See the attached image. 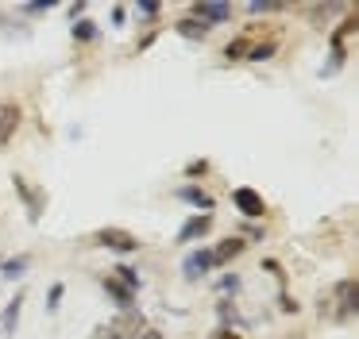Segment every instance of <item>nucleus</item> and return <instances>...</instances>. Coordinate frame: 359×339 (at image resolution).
<instances>
[{
	"mask_svg": "<svg viewBox=\"0 0 359 339\" xmlns=\"http://www.w3.org/2000/svg\"><path fill=\"white\" fill-rule=\"evenodd\" d=\"M93 243H97V247H109V251H120V254L140 251V239H135L128 228H101V231L93 235Z\"/></svg>",
	"mask_w": 359,
	"mask_h": 339,
	"instance_id": "1",
	"label": "nucleus"
},
{
	"mask_svg": "<svg viewBox=\"0 0 359 339\" xmlns=\"http://www.w3.org/2000/svg\"><path fill=\"white\" fill-rule=\"evenodd\" d=\"M232 205L240 208L248 220H255V216H263L266 212V205H263V197H259L255 189H248V185H240V189H232Z\"/></svg>",
	"mask_w": 359,
	"mask_h": 339,
	"instance_id": "2",
	"label": "nucleus"
},
{
	"mask_svg": "<svg viewBox=\"0 0 359 339\" xmlns=\"http://www.w3.org/2000/svg\"><path fill=\"white\" fill-rule=\"evenodd\" d=\"M16 127H20V104H12V100H0V146L12 143Z\"/></svg>",
	"mask_w": 359,
	"mask_h": 339,
	"instance_id": "3",
	"label": "nucleus"
},
{
	"mask_svg": "<svg viewBox=\"0 0 359 339\" xmlns=\"http://www.w3.org/2000/svg\"><path fill=\"white\" fill-rule=\"evenodd\" d=\"M12 181H16V193H20V200L27 205V220L35 223V220L43 216V193H39V189H32V185H27L24 177H12Z\"/></svg>",
	"mask_w": 359,
	"mask_h": 339,
	"instance_id": "4",
	"label": "nucleus"
},
{
	"mask_svg": "<svg viewBox=\"0 0 359 339\" xmlns=\"http://www.w3.org/2000/svg\"><path fill=\"white\" fill-rule=\"evenodd\" d=\"M209 228H212V216H209V212H197V216H189V220L182 223V231H178V243H194V239H201Z\"/></svg>",
	"mask_w": 359,
	"mask_h": 339,
	"instance_id": "5",
	"label": "nucleus"
},
{
	"mask_svg": "<svg viewBox=\"0 0 359 339\" xmlns=\"http://www.w3.org/2000/svg\"><path fill=\"white\" fill-rule=\"evenodd\" d=\"M336 305H340V316H351L359 305V285L351 282V277H344L340 285H336Z\"/></svg>",
	"mask_w": 359,
	"mask_h": 339,
	"instance_id": "6",
	"label": "nucleus"
},
{
	"mask_svg": "<svg viewBox=\"0 0 359 339\" xmlns=\"http://www.w3.org/2000/svg\"><path fill=\"white\" fill-rule=\"evenodd\" d=\"M189 15H194V20H201V23H224L228 15H232V8H228V4H209V0H205V4L189 8Z\"/></svg>",
	"mask_w": 359,
	"mask_h": 339,
	"instance_id": "7",
	"label": "nucleus"
},
{
	"mask_svg": "<svg viewBox=\"0 0 359 339\" xmlns=\"http://www.w3.org/2000/svg\"><path fill=\"white\" fill-rule=\"evenodd\" d=\"M20 312H24V293H16V297L4 305V316H0V331L4 335H16V328H20Z\"/></svg>",
	"mask_w": 359,
	"mask_h": 339,
	"instance_id": "8",
	"label": "nucleus"
},
{
	"mask_svg": "<svg viewBox=\"0 0 359 339\" xmlns=\"http://www.w3.org/2000/svg\"><path fill=\"white\" fill-rule=\"evenodd\" d=\"M209 270H212V251H194L182 262V274L186 277H201V274H209Z\"/></svg>",
	"mask_w": 359,
	"mask_h": 339,
	"instance_id": "9",
	"label": "nucleus"
},
{
	"mask_svg": "<svg viewBox=\"0 0 359 339\" xmlns=\"http://www.w3.org/2000/svg\"><path fill=\"white\" fill-rule=\"evenodd\" d=\"M174 31H178L182 39H209V23H201V20H194V15H186V20H178L174 23Z\"/></svg>",
	"mask_w": 359,
	"mask_h": 339,
	"instance_id": "10",
	"label": "nucleus"
},
{
	"mask_svg": "<svg viewBox=\"0 0 359 339\" xmlns=\"http://www.w3.org/2000/svg\"><path fill=\"white\" fill-rule=\"evenodd\" d=\"M178 200H186V205H194V208L212 212V197H209L205 189H197V185H182V189H178Z\"/></svg>",
	"mask_w": 359,
	"mask_h": 339,
	"instance_id": "11",
	"label": "nucleus"
},
{
	"mask_svg": "<svg viewBox=\"0 0 359 339\" xmlns=\"http://www.w3.org/2000/svg\"><path fill=\"white\" fill-rule=\"evenodd\" d=\"M243 247H248V243H243V239H224V243H220L217 247V251H212V266H224V262H232L236 258V254H240L243 251Z\"/></svg>",
	"mask_w": 359,
	"mask_h": 339,
	"instance_id": "12",
	"label": "nucleus"
},
{
	"mask_svg": "<svg viewBox=\"0 0 359 339\" xmlns=\"http://www.w3.org/2000/svg\"><path fill=\"white\" fill-rule=\"evenodd\" d=\"M101 285H104V293H109V297L116 300L120 308H132V297H135V293H132V289H124V285H120L116 277H104Z\"/></svg>",
	"mask_w": 359,
	"mask_h": 339,
	"instance_id": "13",
	"label": "nucleus"
},
{
	"mask_svg": "<svg viewBox=\"0 0 359 339\" xmlns=\"http://www.w3.org/2000/svg\"><path fill=\"white\" fill-rule=\"evenodd\" d=\"M32 266V258L27 254H20V258H8L4 266H0V277H8V282H16V277H24V270Z\"/></svg>",
	"mask_w": 359,
	"mask_h": 339,
	"instance_id": "14",
	"label": "nucleus"
},
{
	"mask_svg": "<svg viewBox=\"0 0 359 339\" xmlns=\"http://www.w3.org/2000/svg\"><path fill=\"white\" fill-rule=\"evenodd\" d=\"M112 274H116V282L124 285V289H132V293L140 289V274H135L132 266H116V270H112Z\"/></svg>",
	"mask_w": 359,
	"mask_h": 339,
	"instance_id": "15",
	"label": "nucleus"
},
{
	"mask_svg": "<svg viewBox=\"0 0 359 339\" xmlns=\"http://www.w3.org/2000/svg\"><path fill=\"white\" fill-rule=\"evenodd\" d=\"M248 50H251V43H248V39H232V43L224 46V58L240 62V58H248Z\"/></svg>",
	"mask_w": 359,
	"mask_h": 339,
	"instance_id": "16",
	"label": "nucleus"
},
{
	"mask_svg": "<svg viewBox=\"0 0 359 339\" xmlns=\"http://www.w3.org/2000/svg\"><path fill=\"white\" fill-rule=\"evenodd\" d=\"M74 39H78V43H89V39H97V23L74 20Z\"/></svg>",
	"mask_w": 359,
	"mask_h": 339,
	"instance_id": "17",
	"label": "nucleus"
},
{
	"mask_svg": "<svg viewBox=\"0 0 359 339\" xmlns=\"http://www.w3.org/2000/svg\"><path fill=\"white\" fill-rule=\"evenodd\" d=\"M274 50H278L274 43H255L248 50V62H266V58H274Z\"/></svg>",
	"mask_w": 359,
	"mask_h": 339,
	"instance_id": "18",
	"label": "nucleus"
},
{
	"mask_svg": "<svg viewBox=\"0 0 359 339\" xmlns=\"http://www.w3.org/2000/svg\"><path fill=\"white\" fill-rule=\"evenodd\" d=\"M62 293H66V285H62V282L50 285V293H47V312H58V305H62Z\"/></svg>",
	"mask_w": 359,
	"mask_h": 339,
	"instance_id": "19",
	"label": "nucleus"
},
{
	"mask_svg": "<svg viewBox=\"0 0 359 339\" xmlns=\"http://www.w3.org/2000/svg\"><path fill=\"white\" fill-rule=\"evenodd\" d=\"M248 12H282V4H278V0H251V4H248Z\"/></svg>",
	"mask_w": 359,
	"mask_h": 339,
	"instance_id": "20",
	"label": "nucleus"
},
{
	"mask_svg": "<svg viewBox=\"0 0 359 339\" xmlns=\"http://www.w3.org/2000/svg\"><path fill=\"white\" fill-rule=\"evenodd\" d=\"M205 170H209V162L197 158V162H189V166H186V174H189V177H197V174H205Z\"/></svg>",
	"mask_w": 359,
	"mask_h": 339,
	"instance_id": "21",
	"label": "nucleus"
},
{
	"mask_svg": "<svg viewBox=\"0 0 359 339\" xmlns=\"http://www.w3.org/2000/svg\"><path fill=\"white\" fill-rule=\"evenodd\" d=\"M50 8H55V4H50V0H47V4H27L24 12H27V15H43V12H50Z\"/></svg>",
	"mask_w": 359,
	"mask_h": 339,
	"instance_id": "22",
	"label": "nucleus"
},
{
	"mask_svg": "<svg viewBox=\"0 0 359 339\" xmlns=\"http://www.w3.org/2000/svg\"><path fill=\"white\" fill-rule=\"evenodd\" d=\"M220 289H224V293L232 289V293H236V289H240V277H236V274H232V277H224V282H220Z\"/></svg>",
	"mask_w": 359,
	"mask_h": 339,
	"instance_id": "23",
	"label": "nucleus"
},
{
	"mask_svg": "<svg viewBox=\"0 0 359 339\" xmlns=\"http://www.w3.org/2000/svg\"><path fill=\"white\" fill-rule=\"evenodd\" d=\"M128 20V12H124V8H112V23H116V27H120V23H124Z\"/></svg>",
	"mask_w": 359,
	"mask_h": 339,
	"instance_id": "24",
	"label": "nucleus"
},
{
	"mask_svg": "<svg viewBox=\"0 0 359 339\" xmlns=\"http://www.w3.org/2000/svg\"><path fill=\"white\" fill-rule=\"evenodd\" d=\"M140 339H163V331H155V328H143V331H140Z\"/></svg>",
	"mask_w": 359,
	"mask_h": 339,
	"instance_id": "25",
	"label": "nucleus"
},
{
	"mask_svg": "<svg viewBox=\"0 0 359 339\" xmlns=\"http://www.w3.org/2000/svg\"><path fill=\"white\" fill-rule=\"evenodd\" d=\"M212 339H236V331H228V328H220V331H217V335H212Z\"/></svg>",
	"mask_w": 359,
	"mask_h": 339,
	"instance_id": "26",
	"label": "nucleus"
}]
</instances>
